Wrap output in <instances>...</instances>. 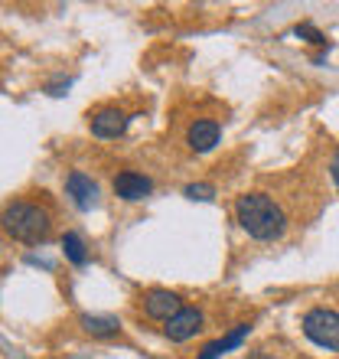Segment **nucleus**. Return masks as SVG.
I'll return each mask as SVG.
<instances>
[{"instance_id":"9d476101","label":"nucleus","mask_w":339,"mask_h":359,"mask_svg":"<svg viewBox=\"0 0 339 359\" xmlns=\"http://www.w3.org/2000/svg\"><path fill=\"white\" fill-rule=\"evenodd\" d=\"M248 333H251V323H235L226 337H219V340L206 343V346H202V353H199V359H219V356H226L228 350H238V346L245 343Z\"/></svg>"},{"instance_id":"f8f14e48","label":"nucleus","mask_w":339,"mask_h":359,"mask_svg":"<svg viewBox=\"0 0 339 359\" xmlns=\"http://www.w3.org/2000/svg\"><path fill=\"white\" fill-rule=\"evenodd\" d=\"M62 252H66V258L78 268L88 262V248H85V242H82L78 232H66V236H62Z\"/></svg>"},{"instance_id":"ddd939ff","label":"nucleus","mask_w":339,"mask_h":359,"mask_svg":"<svg viewBox=\"0 0 339 359\" xmlns=\"http://www.w3.org/2000/svg\"><path fill=\"white\" fill-rule=\"evenodd\" d=\"M293 36L307 39V43H313V46H326V49H330V39H326V33H320V29L313 27V23H297V27H293Z\"/></svg>"},{"instance_id":"4468645a","label":"nucleus","mask_w":339,"mask_h":359,"mask_svg":"<svg viewBox=\"0 0 339 359\" xmlns=\"http://www.w3.org/2000/svg\"><path fill=\"white\" fill-rule=\"evenodd\" d=\"M183 196L186 199H193V203H206V199H212L216 196V187H212V183H189L186 189H183Z\"/></svg>"},{"instance_id":"dca6fc26","label":"nucleus","mask_w":339,"mask_h":359,"mask_svg":"<svg viewBox=\"0 0 339 359\" xmlns=\"http://www.w3.org/2000/svg\"><path fill=\"white\" fill-rule=\"evenodd\" d=\"M330 177H333V183H336V189H339V151L333 154V161H330Z\"/></svg>"},{"instance_id":"0eeeda50","label":"nucleus","mask_w":339,"mask_h":359,"mask_svg":"<svg viewBox=\"0 0 339 359\" xmlns=\"http://www.w3.org/2000/svg\"><path fill=\"white\" fill-rule=\"evenodd\" d=\"M127 114L121 111V108H102V111L92 114V121H88V128H92L95 137H102V141H111V137H121L124 131H127Z\"/></svg>"},{"instance_id":"423d86ee","label":"nucleus","mask_w":339,"mask_h":359,"mask_svg":"<svg viewBox=\"0 0 339 359\" xmlns=\"http://www.w3.org/2000/svg\"><path fill=\"white\" fill-rule=\"evenodd\" d=\"M183 311V301H179L177 291H167V287H153V291L144 294V313L151 320H163L167 323L173 313Z\"/></svg>"},{"instance_id":"1a4fd4ad","label":"nucleus","mask_w":339,"mask_h":359,"mask_svg":"<svg viewBox=\"0 0 339 359\" xmlns=\"http://www.w3.org/2000/svg\"><path fill=\"white\" fill-rule=\"evenodd\" d=\"M151 189H153V180L137 170H121L114 177V193L121 199H127V203H137V199L151 196Z\"/></svg>"},{"instance_id":"2eb2a0df","label":"nucleus","mask_w":339,"mask_h":359,"mask_svg":"<svg viewBox=\"0 0 339 359\" xmlns=\"http://www.w3.org/2000/svg\"><path fill=\"white\" fill-rule=\"evenodd\" d=\"M69 86H72V79H69V76H59L56 82H49V86H46V92H49V95H56V98H59V95H66V92H69Z\"/></svg>"},{"instance_id":"f03ea898","label":"nucleus","mask_w":339,"mask_h":359,"mask_svg":"<svg viewBox=\"0 0 339 359\" xmlns=\"http://www.w3.org/2000/svg\"><path fill=\"white\" fill-rule=\"evenodd\" d=\"M0 229L7 232L13 242H23V245H39L43 238L49 236V212L36 203H27V199H17L10 203L4 212H0Z\"/></svg>"},{"instance_id":"7ed1b4c3","label":"nucleus","mask_w":339,"mask_h":359,"mask_svg":"<svg viewBox=\"0 0 339 359\" xmlns=\"http://www.w3.org/2000/svg\"><path fill=\"white\" fill-rule=\"evenodd\" d=\"M303 337L320 346V350H333L339 353V313L330 311V307H313V311L303 313Z\"/></svg>"},{"instance_id":"f257e3e1","label":"nucleus","mask_w":339,"mask_h":359,"mask_svg":"<svg viewBox=\"0 0 339 359\" xmlns=\"http://www.w3.org/2000/svg\"><path fill=\"white\" fill-rule=\"evenodd\" d=\"M235 219L238 226L245 229L251 238H258V242H274L287 229L284 209L268 193H242L235 199Z\"/></svg>"},{"instance_id":"20e7f679","label":"nucleus","mask_w":339,"mask_h":359,"mask_svg":"<svg viewBox=\"0 0 339 359\" xmlns=\"http://www.w3.org/2000/svg\"><path fill=\"white\" fill-rule=\"evenodd\" d=\"M202 323H206V317H202L199 307H183V311L173 313V317L167 320L163 337H167L170 343H186V340H193V337L202 330Z\"/></svg>"},{"instance_id":"39448f33","label":"nucleus","mask_w":339,"mask_h":359,"mask_svg":"<svg viewBox=\"0 0 339 359\" xmlns=\"http://www.w3.org/2000/svg\"><path fill=\"white\" fill-rule=\"evenodd\" d=\"M66 193H69V199H72V206H76L78 212H88V209L98 206V183L82 170H72L66 177Z\"/></svg>"},{"instance_id":"6e6552de","label":"nucleus","mask_w":339,"mask_h":359,"mask_svg":"<svg viewBox=\"0 0 339 359\" xmlns=\"http://www.w3.org/2000/svg\"><path fill=\"white\" fill-rule=\"evenodd\" d=\"M219 137H222V128L212 118H199V121L189 124V131H186V144L196 154H209L219 144Z\"/></svg>"},{"instance_id":"9b49d317","label":"nucleus","mask_w":339,"mask_h":359,"mask_svg":"<svg viewBox=\"0 0 339 359\" xmlns=\"http://www.w3.org/2000/svg\"><path fill=\"white\" fill-rule=\"evenodd\" d=\"M82 330L92 333V337H114L121 330V320L111 317V313H82Z\"/></svg>"}]
</instances>
